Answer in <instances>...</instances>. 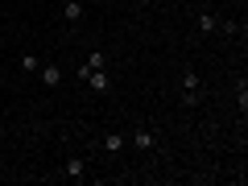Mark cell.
<instances>
[{
	"label": "cell",
	"mask_w": 248,
	"mask_h": 186,
	"mask_svg": "<svg viewBox=\"0 0 248 186\" xmlns=\"http://www.w3.org/2000/svg\"><path fill=\"white\" fill-rule=\"evenodd\" d=\"M83 170H87V166H83L79 157H71V161H66V170H62V174H66V178H83Z\"/></svg>",
	"instance_id": "obj_6"
},
{
	"label": "cell",
	"mask_w": 248,
	"mask_h": 186,
	"mask_svg": "<svg viewBox=\"0 0 248 186\" xmlns=\"http://www.w3.org/2000/svg\"><path fill=\"white\" fill-rule=\"evenodd\" d=\"M137 4H141V9H145V4H153V0H137Z\"/></svg>",
	"instance_id": "obj_11"
},
{
	"label": "cell",
	"mask_w": 248,
	"mask_h": 186,
	"mask_svg": "<svg viewBox=\"0 0 248 186\" xmlns=\"http://www.w3.org/2000/svg\"><path fill=\"white\" fill-rule=\"evenodd\" d=\"M199 29H203V33H215V29H219V21H215V13H203V17H199Z\"/></svg>",
	"instance_id": "obj_5"
},
{
	"label": "cell",
	"mask_w": 248,
	"mask_h": 186,
	"mask_svg": "<svg viewBox=\"0 0 248 186\" xmlns=\"http://www.w3.org/2000/svg\"><path fill=\"white\" fill-rule=\"evenodd\" d=\"M133 145H137V149H141V153H149L153 145H157V137H153V133H145V128H137V137H133Z\"/></svg>",
	"instance_id": "obj_2"
},
{
	"label": "cell",
	"mask_w": 248,
	"mask_h": 186,
	"mask_svg": "<svg viewBox=\"0 0 248 186\" xmlns=\"http://www.w3.org/2000/svg\"><path fill=\"white\" fill-rule=\"evenodd\" d=\"M182 87L186 91H199V75L195 71H182Z\"/></svg>",
	"instance_id": "obj_9"
},
{
	"label": "cell",
	"mask_w": 248,
	"mask_h": 186,
	"mask_svg": "<svg viewBox=\"0 0 248 186\" xmlns=\"http://www.w3.org/2000/svg\"><path fill=\"white\" fill-rule=\"evenodd\" d=\"M42 83H46V87H58V83H62V71H58V66H42Z\"/></svg>",
	"instance_id": "obj_4"
},
{
	"label": "cell",
	"mask_w": 248,
	"mask_h": 186,
	"mask_svg": "<svg viewBox=\"0 0 248 186\" xmlns=\"http://www.w3.org/2000/svg\"><path fill=\"white\" fill-rule=\"evenodd\" d=\"M75 75H79V79H83V83H87V87H91V91H99V95H108V91H112V79H108V75H104V71H91L87 62H83V66H79V71H75Z\"/></svg>",
	"instance_id": "obj_1"
},
{
	"label": "cell",
	"mask_w": 248,
	"mask_h": 186,
	"mask_svg": "<svg viewBox=\"0 0 248 186\" xmlns=\"http://www.w3.org/2000/svg\"><path fill=\"white\" fill-rule=\"evenodd\" d=\"M104 149H108V153H120V149H124V137L108 133V137H104Z\"/></svg>",
	"instance_id": "obj_7"
},
{
	"label": "cell",
	"mask_w": 248,
	"mask_h": 186,
	"mask_svg": "<svg viewBox=\"0 0 248 186\" xmlns=\"http://www.w3.org/2000/svg\"><path fill=\"white\" fill-rule=\"evenodd\" d=\"M87 66H91V71H104V66H108V54H104V50H95V54L87 58Z\"/></svg>",
	"instance_id": "obj_8"
},
{
	"label": "cell",
	"mask_w": 248,
	"mask_h": 186,
	"mask_svg": "<svg viewBox=\"0 0 248 186\" xmlns=\"http://www.w3.org/2000/svg\"><path fill=\"white\" fill-rule=\"evenodd\" d=\"M21 71H42V62H37L33 54H21Z\"/></svg>",
	"instance_id": "obj_10"
},
{
	"label": "cell",
	"mask_w": 248,
	"mask_h": 186,
	"mask_svg": "<svg viewBox=\"0 0 248 186\" xmlns=\"http://www.w3.org/2000/svg\"><path fill=\"white\" fill-rule=\"evenodd\" d=\"M62 17L71 21V25H75V21H83V4H79V0H66V4H62Z\"/></svg>",
	"instance_id": "obj_3"
}]
</instances>
